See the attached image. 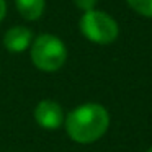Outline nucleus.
Listing matches in <instances>:
<instances>
[{"instance_id": "nucleus-9", "label": "nucleus", "mask_w": 152, "mask_h": 152, "mask_svg": "<svg viewBox=\"0 0 152 152\" xmlns=\"http://www.w3.org/2000/svg\"><path fill=\"white\" fill-rule=\"evenodd\" d=\"M5 15H7V2L0 0V21H4Z\"/></svg>"}, {"instance_id": "nucleus-2", "label": "nucleus", "mask_w": 152, "mask_h": 152, "mask_svg": "<svg viewBox=\"0 0 152 152\" xmlns=\"http://www.w3.org/2000/svg\"><path fill=\"white\" fill-rule=\"evenodd\" d=\"M31 62L41 72H57L67 61V48L59 36L43 33L36 36L30 48Z\"/></svg>"}, {"instance_id": "nucleus-4", "label": "nucleus", "mask_w": 152, "mask_h": 152, "mask_svg": "<svg viewBox=\"0 0 152 152\" xmlns=\"http://www.w3.org/2000/svg\"><path fill=\"white\" fill-rule=\"evenodd\" d=\"M33 118L39 128L48 129V131H56V129L64 126L66 113L56 100L44 98L41 102H38V105L34 106Z\"/></svg>"}, {"instance_id": "nucleus-7", "label": "nucleus", "mask_w": 152, "mask_h": 152, "mask_svg": "<svg viewBox=\"0 0 152 152\" xmlns=\"http://www.w3.org/2000/svg\"><path fill=\"white\" fill-rule=\"evenodd\" d=\"M131 10L145 18H152V0H126Z\"/></svg>"}, {"instance_id": "nucleus-3", "label": "nucleus", "mask_w": 152, "mask_h": 152, "mask_svg": "<svg viewBox=\"0 0 152 152\" xmlns=\"http://www.w3.org/2000/svg\"><path fill=\"white\" fill-rule=\"evenodd\" d=\"M79 28L80 33L90 43L102 44V46L115 43L119 36V26L116 20L106 12L96 10V8L83 12L79 21Z\"/></svg>"}, {"instance_id": "nucleus-5", "label": "nucleus", "mask_w": 152, "mask_h": 152, "mask_svg": "<svg viewBox=\"0 0 152 152\" xmlns=\"http://www.w3.org/2000/svg\"><path fill=\"white\" fill-rule=\"evenodd\" d=\"M34 36L33 31L30 28L23 26V25H15V26L8 28L4 34V46L8 53L13 54H21L31 48Z\"/></svg>"}, {"instance_id": "nucleus-8", "label": "nucleus", "mask_w": 152, "mask_h": 152, "mask_svg": "<svg viewBox=\"0 0 152 152\" xmlns=\"http://www.w3.org/2000/svg\"><path fill=\"white\" fill-rule=\"evenodd\" d=\"M96 2L98 0H74V5L77 8H80L82 12H88L96 7Z\"/></svg>"}, {"instance_id": "nucleus-10", "label": "nucleus", "mask_w": 152, "mask_h": 152, "mask_svg": "<svg viewBox=\"0 0 152 152\" xmlns=\"http://www.w3.org/2000/svg\"><path fill=\"white\" fill-rule=\"evenodd\" d=\"M145 152H152V145H151V147H149V149H147V151H145Z\"/></svg>"}, {"instance_id": "nucleus-6", "label": "nucleus", "mask_w": 152, "mask_h": 152, "mask_svg": "<svg viewBox=\"0 0 152 152\" xmlns=\"http://www.w3.org/2000/svg\"><path fill=\"white\" fill-rule=\"evenodd\" d=\"M15 7L26 21H36L43 17L46 0H15Z\"/></svg>"}, {"instance_id": "nucleus-1", "label": "nucleus", "mask_w": 152, "mask_h": 152, "mask_svg": "<svg viewBox=\"0 0 152 152\" xmlns=\"http://www.w3.org/2000/svg\"><path fill=\"white\" fill-rule=\"evenodd\" d=\"M108 110L95 102L82 103L66 115L64 128L70 141L77 144H93L106 134L110 128Z\"/></svg>"}]
</instances>
